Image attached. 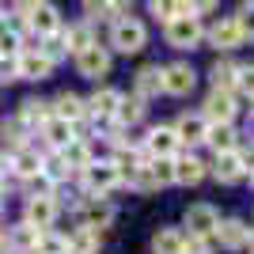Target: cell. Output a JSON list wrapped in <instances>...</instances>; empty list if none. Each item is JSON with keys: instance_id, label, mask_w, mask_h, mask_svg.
Instances as JSON below:
<instances>
[{"instance_id": "cell-1", "label": "cell", "mask_w": 254, "mask_h": 254, "mask_svg": "<svg viewBox=\"0 0 254 254\" xmlns=\"http://www.w3.org/2000/svg\"><path fill=\"white\" fill-rule=\"evenodd\" d=\"M76 182H80V197H106V201H110L114 190L126 186V182L118 179V171L110 167V159H95L84 175H76Z\"/></svg>"}, {"instance_id": "cell-2", "label": "cell", "mask_w": 254, "mask_h": 254, "mask_svg": "<svg viewBox=\"0 0 254 254\" xmlns=\"http://www.w3.org/2000/svg\"><path fill=\"white\" fill-rule=\"evenodd\" d=\"M144 46H148V27H144L137 15L110 23V38H106V50H110V53L129 57V53H140Z\"/></svg>"}, {"instance_id": "cell-3", "label": "cell", "mask_w": 254, "mask_h": 254, "mask_svg": "<svg viewBox=\"0 0 254 254\" xmlns=\"http://www.w3.org/2000/svg\"><path fill=\"white\" fill-rule=\"evenodd\" d=\"M182 224H186V239H216V228H220V212L212 209L209 201H193L182 212Z\"/></svg>"}, {"instance_id": "cell-4", "label": "cell", "mask_w": 254, "mask_h": 254, "mask_svg": "<svg viewBox=\"0 0 254 254\" xmlns=\"http://www.w3.org/2000/svg\"><path fill=\"white\" fill-rule=\"evenodd\" d=\"M122 95H126V91H118V87H110V84L95 87V91L84 99L87 122H91V126H106V122H114V110H118V103H122Z\"/></svg>"}, {"instance_id": "cell-5", "label": "cell", "mask_w": 254, "mask_h": 254, "mask_svg": "<svg viewBox=\"0 0 254 254\" xmlns=\"http://www.w3.org/2000/svg\"><path fill=\"white\" fill-rule=\"evenodd\" d=\"M76 76H84V80H103V76H110V64H114V53L106 50V46H87L84 53H76Z\"/></svg>"}, {"instance_id": "cell-6", "label": "cell", "mask_w": 254, "mask_h": 254, "mask_svg": "<svg viewBox=\"0 0 254 254\" xmlns=\"http://www.w3.org/2000/svg\"><path fill=\"white\" fill-rule=\"evenodd\" d=\"M163 38H167L171 50H197V46L205 42V27L201 19H171L167 27H163Z\"/></svg>"}, {"instance_id": "cell-7", "label": "cell", "mask_w": 254, "mask_h": 254, "mask_svg": "<svg viewBox=\"0 0 254 254\" xmlns=\"http://www.w3.org/2000/svg\"><path fill=\"white\" fill-rule=\"evenodd\" d=\"M80 228H91V232L103 235V228H110L118 216L114 201H106V197H80Z\"/></svg>"}, {"instance_id": "cell-8", "label": "cell", "mask_w": 254, "mask_h": 254, "mask_svg": "<svg viewBox=\"0 0 254 254\" xmlns=\"http://www.w3.org/2000/svg\"><path fill=\"white\" fill-rule=\"evenodd\" d=\"M64 23H61V11H57V4H50V0H34L31 15H27V34L31 38H50V34H57Z\"/></svg>"}, {"instance_id": "cell-9", "label": "cell", "mask_w": 254, "mask_h": 254, "mask_svg": "<svg viewBox=\"0 0 254 254\" xmlns=\"http://www.w3.org/2000/svg\"><path fill=\"white\" fill-rule=\"evenodd\" d=\"M140 152L148 159H175V156H182V144H179V137H175L171 126H152L144 133V148Z\"/></svg>"}, {"instance_id": "cell-10", "label": "cell", "mask_w": 254, "mask_h": 254, "mask_svg": "<svg viewBox=\"0 0 254 254\" xmlns=\"http://www.w3.org/2000/svg\"><path fill=\"white\" fill-rule=\"evenodd\" d=\"M38 239H42V232L19 220V224H8V228H4L0 251H4V254H34V251H38Z\"/></svg>"}, {"instance_id": "cell-11", "label": "cell", "mask_w": 254, "mask_h": 254, "mask_svg": "<svg viewBox=\"0 0 254 254\" xmlns=\"http://www.w3.org/2000/svg\"><path fill=\"white\" fill-rule=\"evenodd\" d=\"M57 216H61V201L57 197H27L23 201V224H31L38 232H50Z\"/></svg>"}, {"instance_id": "cell-12", "label": "cell", "mask_w": 254, "mask_h": 254, "mask_svg": "<svg viewBox=\"0 0 254 254\" xmlns=\"http://www.w3.org/2000/svg\"><path fill=\"white\" fill-rule=\"evenodd\" d=\"M197 114H201L209 126H232L235 114H239V106H235L232 91H209V99H205V106Z\"/></svg>"}, {"instance_id": "cell-13", "label": "cell", "mask_w": 254, "mask_h": 254, "mask_svg": "<svg viewBox=\"0 0 254 254\" xmlns=\"http://www.w3.org/2000/svg\"><path fill=\"white\" fill-rule=\"evenodd\" d=\"M193 87H197V72H193V64L186 61H175V64H163V91L167 95H190Z\"/></svg>"}, {"instance_id": "cell-14", "label": "cell", "mask_w": 254, "mask_h": 254, "mask_svg": "<svg viewBox=\"0 0 254 254\" xmlns=\"http://www.w3.org/2000/svg\"><path fill=\"white\" fill-rule=\"evenodd\" d=\"M15 72H19V80H34V84H42V80H50V76H53V64L46 61L34 46H27V50L15 57Z\"/></svg>"}, {"instance_id": "cell-15", "label": "cell", "mask_w": 254, "mask_h": 254, "mask_svg": "<svg viewBox=\"0 0 254 254\" xmlns=\"http://www.w3.org/2000/svg\"><path fill=\"white\" fill-rule=\"evenodd\" d=\"M133 95L144 99V103L163 95V64H140L137 76H133Z\"/></svg>"}, {"instance_id": "cell-16", "label": "cell", "mask_w": 254, "mask_h": 254, "mask_svg": "<svg viewBox=\"0 0 254 254\" xmlns=\"http://www.w3.org/2000/svg\"><path fill=\"white\" fill-rule=\"evenodd\" d=\"M31 129H27V122H23L19 114H11V118H4V122H0V144H4V152H19V148H27V144H31Z\"/></svg>"}, {"instance_id": "cell-17", "label": "cell", "mask_w": 254, "mask_h": 254, "mask_svg": "<svg viewBox=\"0 0 254 254\" xmlns=\"http://www.w3.org/2000/svg\"><path fill=\"white\" fill-rule=\"evenodd\" d=\"M15 114H19L23 122H27V129L34 133V129H42L46 122L53 118V99H38V95H27V99L19 103V110H15Z\"/></svg>"}, {"instance_id": "cell-18", "label": "cell", "mask_w": 254, "mask_h": 254, "mask_svg": "<svg viewBox=\"0 0 254 254\" xmlns=\"http://www.w3.org/2000/svg\"><path fill=\"white\" fill-rule=\"evenodd\" d=\"M8 159H11V179H15V182H27V179H34V175L42 171V152L34 148V144L11 152Z\"/></svg>"}, {"instance_id": "cell-19", "label": "cell", "mask_w": 254, "mask_h": 254, "mask_svg": "<svg viewBox=\"0 0 254 254\" xmlns=\"http://www.w3.org/2000/svg\"><path fill=\"white\" fill-rule=\"evenodd\" d=\"M53 118H61V122H68V126H80V122H87L84 95H76V91H61V95L53 99Z\"/></svg>"}, {"instance_id": "cell-20", "label": "cell", "mask_w": 254, "mask_h": 254, "mask_svg": "<svg viewBox=\"0 0 254 254\" xmlns=\"http://www.w3.org/2000/svg\"><path fill=\"white\" fill-rule=\"evenodd\" d=\"M175 137H179V144L186 148V144H205V133H209V122H205L201 114H182L179 122H175Z\"/></svg>"}, {"instance_id": "cell-21", "label": "cell", "mask_w": 254, "mask_h": 254, "mask_svg": "<svg viewBox=\"0 0 254 254\" xmlns=\"http://www.w3.org/2000/svg\"><path fill=\"white\" fill-rule=\"evenodd\" d=\"M209 42L216 46V50H239V46L247 42L243 38V31H239V23L232 19V15H228V19H220V23H212V31H209Z\"/></svg>"}, {"instance_id": "cell-22", "label": "cell", "mask_w": 254, "mask_h": 254, "mask_svg": "<svg viewBox=\"0 0 254 254\" xmlns=\"http://www.w3.org/2000/svg\"><path fill=\"white\" fill-rule=\"evenodd\" d=\"M144 114H148V103H144V99L122 95V103H118V110H114V126L118 129H133V126L144 122Z\"/></svg>"}, {"instance_id": "cell-23", "label": "cell", "mask_w": 254, "mask_h": 254, "mask_svg": "<svg viewBox=\"0 0 254 254\" xmlns=\"http://www.w3.org/2000/svg\"><path fill=\"white\" fill-rule=\"evenodd\" d=\"M61 159H64V167L72 171V175H84V171L95 163V152H91L87 137H76L68 148H61Z\"/></svg>"}, {"instance_id": "cell-24", "label": "cell", "mask_w": 254, "mask_h": 254, "mask_svg": "<svg viewBox=\"0 0 254 254\" xmlns=\"http://www.w3.org/2000/svg\"><path fill=\"white\" fill-rule=\"evenodd\" d=\"M99 42V34H95V27H91V23L87 19H76V23H68V27H64V46H68V53H84L87 46H95Z\"/></svg>"}, {"instance_id": "cell-25", "label": "cell", "mask_w": 254, "mask_h": 254, "mask_svg": "<svg viewBox=\"0 0 254 254\" xmlns=\"http://www.w3.org/2000/svg\"><path fill=\"white\" fill-rule=\"evenodd\" d=\"M247 235H251V228H247L239 216H228V220H220V228H216V239H220L224 251H243Z\"/></svg>"}, {"instance_id": "cell-26", "label": "cell", "mask_w": 254, "mask_h": 254, "mask_svg": "<svg viewBox=\"0 0 254 254\" xmlns=\"http://www.w3.org/2000/svg\"><path fill=\"white\" fill-rule=\"evenodd\" d=\"M247 175L243 159H239V152H224V156L212 159V179L224 182V186H232V182H239Z\"/></svg>"}, {"instance_id": "cell-27", "label": "cell", "mask_w": 254, "mask_h": 254, "mask_svg": "<svg viewBox=\"0 0 254 254\" xmlns=\"http://www.w3.org/2000/svg\"><path fill=\"white\" fill-rule=\"evenodd\" d=\"M152 254H186V232L182 228H159L152 235Z\"/></svg>"}, {"instance_id": "cell-28", "label": "cell", "mask_w": 254, "mask_h": 254, "mask_svg": "<svg viewBox=\"0 0 254 254\" xmlns=\"http://www.w3.org/2000/svg\"><path fill=\"white\" fill-rule=\"evenodd\" d=\"M205 144H209L216 156H224V152H239V133H235V126H209Z\"/></svg>"}, {"instance_id": "cell-29", "label": "cell", "mask_w": 254, "mask_h": 254, "mask_svg": "<svg viewBox=\"0 0 254 254\" xmlns=\"http://www.w3.org/2000/svg\"><path fill=\"white\" fill-rule=\"evenodd\" d=\"M205 179V163L197 156H175V182L179 186H197Z\"/></svg>"}, {"instance_id": "cell-30", "label": "cell", "mask_w": 254, "mask_h": 254, "mask_svg": "<svg viewBox=\"0 0 254 254\" xmlns=\"http://www.w3.org/2000/svg\"><path fill=\"white\" fill-rule=\"evenodd\" d=\"M64 235H68V254H99V243H103V235H99V232L76 224L72 232H64Z\"/></svg>"}, {"instance_id": "cell-31", "label": "cell", "mask_w": 254, "mask_h": 254, "mask_svg": "<svg viewBox=\"0 0 254 254\" xmlns=\"http://www.w3.org/2000/svg\"><path fill=\"white\" fill-rule=\"evenodd\" d=\"M235 76H239V64H232L228 57H224V61H216V64L209 68L212 91H232V95H235Z\"/></svg>"}, {"instance_id": "cell-32", "label": "cell", "mask_w": 254, "mask_h": 254, "mask_svg": "<svg viewBox=\"0 0 254 254\" xmlns=\"http://www.w3.org/2000/svg\"><path fill=\"white\" fill-rule=\"evenodd\" d=\"M34 50L42 53L46 61L53 64V68H57V64L64 61V57H68V46H64V27L57 34H50V38H38V42H34Z\"/></svg>"}, {"instance_id": "cell-33", "label": "cell", "mask_w": 254, "mask_h": 254, "mask_svg": "<svg viewBox=\"0 0 254 254\" xmlns=\"http://www.w3.org/2000/svg\"><path fill=\"white\" fill-rule=\"evenodd\" d=\"M19 186H23V197H57V193H61V190H57V186H53V182L42 175V171H38L34 179L19 182Z\"/></svg>"}, {"instance_id": "cell-34", "label": "cell", "mask_w": 254, "mask_h": 254, "mask_svg": "<svg viewBox=\"0 0 254 254\" xmlns=\"http://www.w3.org/2000/svg\"><path fill=\"white\" fill-rule=\"evenodd\" d=\"M34 254H68V235L57 232V228L42 232V239H38V251H34Z\"/></svg>"}, {"instance_id": "cell-35", "label": "cell", "mask_w": 254, "mask_h": 254, "mask_svg": "<svg viewBox=\"0 0 254 254\" xmlns=\"http://www.w3.org/2000/svg\"><path fill=\"white\" fill-rule=\"evenodd\" d=\"M148 171L156 179V186H171L175 182V159H148Z\"/></svg>"}, {"instance_id": "cell-36", "label": "cell", "mask_w": 254, "mask_h": 254, "mask_svg": "<svg viewBox=\"0 0 254 254\" xmlns=\"http://www.w3.org/2000/svg\"><path fill=\"white\" fill-rule=\"evenodd\" d=\"M235 95H243L254 103V64H239V76H235Z\"/></svg>"}, {"instance_id": "cell-37", "label": "cell", "mask_w": 254, "mask_h": 254, "mask_svg": "<svg viewBox=\"0 0 254 254\" xmlns=\"http://www.w3.org/2000/svg\"><path fill=\"white\" fill-rule=\"evenodd\" d=\"M126 186H129V190H137V193H156V190H159L156 179H152V171H148V163H144V167H140L137 175L126 182Z\"/></svg>"}, {"instance_id": "cell-38", "label": "cell", "mask_w": 254, "mask_h": 254, "mask_svg": "<svg viewBox=\"0 0 254 254\" xmlns=\"http://www.w3.org/2000/svg\"><path fill=\"white\" fill-rule=\"evenodd\" d=\"M235 23H239V31H243V38H254V4H243V8L232 15Z\"/></svg>"}, {"instance_id": "cell-39", "label": "cell", "mask_w": 254, "mask_h": 254, "mask_svg": "<svg viewBox=\"0 0 254 254\" xmlns=\"http://www.w3.org/2000/svg\"><path fill=\"white\" fill-rule=\"evenodd\" d=\"M148 11L156 15L159 23H163V27H167L171 19H179V8H175V4H167V0H152V4H148Z\"/></svg>"}, {"instance_id": "cell-40", "label": "cell", "mask_w": 254, "mask_h": 254, "mask_svg": "<svg viewBox=\"0 0 254 254\" xmlns=\"http://www.w3.org/2000/svg\"><path fill=\"white\" fill-rule=\"evenodd\" d=\"M19 72H15V57H0V87L4 84H15Z\"/></svg>"}, {"instance_id": "cell-41", "label": "cell", "mask_w": 254, "mask_h": 254, "mask_svg": "<svg viewBox=\"0 0 254 254\" xmlns=\"http://www.w3.org/2000/svg\"><path fill=\"white\" fill-rule=\"evenodd\" d=\"M186 254H212V239H186Z\"/></svg>"}, {"instance_id": "cell-42", "label": "cell", "mask_w": 254, "mask_h": 254, "mask_svg": "<svg viewBox=\"0 0 254 254\" xmlns=\"http://www.w3.org/2000/svg\"><path fill=\"white\" fill-rule=\"evenodd\" d=\"M11 179V159H8V152H0V186Z\"/></svg>"}, {"instance_id": "cell-43", "label": "cell", "mask_w": 254, "mask_h": 254, "mask_svg": "<svg viewBox=\"0 0 254 254\" xmlns=\"http://www.w3.org/2000/svg\"><path fill=\"white\" fill-rule=\"evenodd\" d=\"M247 247H251V254H254V228H251V235H247Z\"/></svg>"}, {"instance_id": "cell-44", "label": "cell", "mask_w": 254, "mask_h": 254, "mask_svg": "<svg viewBox=\"0 0 254 254\" xmlns=\"http://www.w3.org/2000/svg\"><path fill=\"white\" fill-rule=\"evenodd\" d=\"M0 239H4V224H0Z\"/></svg>"}, {"instance_id": "cell-45", "label": "cell", "mask_w": 254, "mask_h": 254, "mask_svg": "<svg viewBox=\"0 0 254 254\" xmlns=\"http://www.w3.org/2000/svg\"><path fill=\"white\" fill-rule=\"evenodd\" d=\"M4 11H8V8H4V4H0V15H4Z\"/></svg>"}, {"instance_id": "cell-46", "label": "cell", "mask_w": 254, "mask_h": 254, "mask_svg": "<svg viewBox=\"0 0 254 254\" xmlns=\"http://www.w3.org/2000/svg\"><path fill=\"white\" fill-rule=\"evenodd\" d=\"M251 186H254V171H251Z\"/></svg>"}, {"instance_id": "cell-47", "label": "cell", "mask_w": 254, "mask_h": 254, "mask_svg": "<svg viewBox=\"0 0 254 254\" xmlns=\"http://www.w3.org/2000/svg\"><path fill=\"white\" fill-rule=\"evenodd\" d=\"M0 254H4V251H0Z\"/></svg>"}]
</instances>
